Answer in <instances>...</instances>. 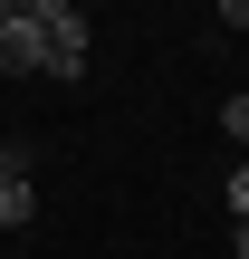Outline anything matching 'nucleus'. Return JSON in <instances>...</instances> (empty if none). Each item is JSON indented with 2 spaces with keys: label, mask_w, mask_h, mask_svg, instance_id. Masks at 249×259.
Listing matches in <instances>:
<instances>
[{
  "label": "nucleus",
  "mask_w": 249,
  "mask_h": 259,
  "mask_svg": "<svg viewBox=\"0 0 249 259\" xmlns=\"http://www.w3.org/2000/svg\"><path fill=\"white\" fill-rule=\"evenodd\" d=\"M29 211H38V192H29V173H10V183H0V231H19Z\"/></svg>",
  "instance_id": "obj_3"
},
{
  "label": "nucleus",
  "mask_w": 249,
  "mask_h": 259,
  "mask_svg": "<svg viewBox=\"0 0 249 259\" xmlns=\"http://www.w3.org/2000/svg\"><path fill=\"white\" fill-rule=\"evenodd\" d=\"M230 250H240V259H249V221H230Z\"/></svg>",
  "instance_id": "obj_7"
},
{
  "label": "nucleus",
  "mask_w": 249,
  "mask_h": 259,
  "mask_svg": "<svg viewBox=\"0 0 249 259\" xmlns=\"http://www.w3.org/2000/svg\"><path fill=\"white\" fill-rule=\"evenodd\" d=\"M230 221H249V163L230 173Z\"/></svg>",
  "instance_id": "obj_5"
},
{
  "label": "nucleus",
  "mask_w": 249,
  "mask_h": 259,
  "mask_svg": "<svg viewBox=\"0 0 249 259\" xmlns=\"http://www.w3.org/2000/svg\"><path fill=\"white\" fill-rule=\"evenodd\" d=\"M48 29V77H86V10L77 0H29Z\"/></svg>",
  "instance_id": "obj_1"
},
{
  "label": "nucleus",
  "mask_w": 249,
  "mask_h": 259,
  "mask_svg": "<svg viewBox=\"0 0 249 259\" xmlns=\"http://www.w3.org/2000/svg\"><path fill=\"white\" fill-rule=\"evenodd\" d=\"M29 67H48V29H38V10L0 0V77H29Z\"/></svg>",
  "instance_id": "obj_2"
},
{
  "label": "nucleus",
  "mask_w": 249,
  "mask_h": 259,
  "mask_svg": "<svg viewBox=\"0 0 249 259\" xmlns=\"http://www.w3.org/2000/svg\"><path fill=\"white\" fill-rule=\"evenodd\" d=\"M10 173H29V154H19V144L0 135V183H10Z\"/></svg>",
  "instance_id": "obj_6"
},
{
  "label": "nucleus",
  "mask_w": 249,
  "mask_h": 259,
  "mask_svg": "<svg viewBox=\"0 0 249 259\" xmlns=\"http://www.w3.org/2000/svg\"><path fill=\"white\" fill-rule=\"evenodd\" d=\"M221 125H230V144L249 154V96H230V106H221Z\"/></svg>",
  "instance_id": "obj_4"
}]
</instances>
